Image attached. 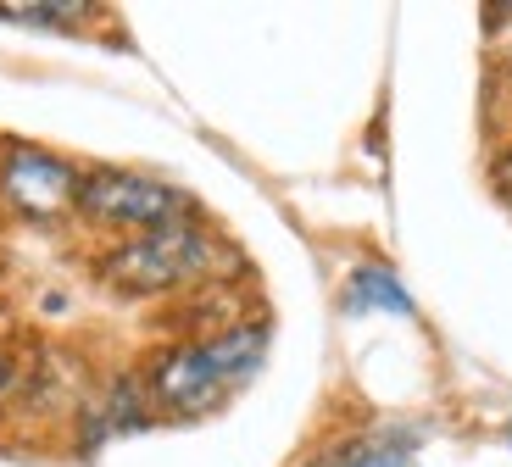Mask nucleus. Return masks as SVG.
<instances>
[{"label": "nucleus", "mask_w": 512, "mask_h": 467, "mask_svg": "<svg viewBox=\"0 0 512 467\" xmlns=\"http://www.w3.org/2000/svg\"><path fill=\"white\" fill-rule=\"evenodd\" d=\"M184 195L167 190V184H151L140 173H90L78 178V212L95 217V223H112V228H167V223H184Z\"/></svg>", "instance_id": "obj_3"}, {"label": "nucleus", "mask_w": 512, "mask_h": 467, "mask_svg": "<svg viewBox=\"0 0 512 467\" xmlns=\"http://www.w3.org/2000/svg\"><path fill=\"white\" fill-rule=\"evenodd\" d=\"M262 329H229L218 340L206 345H184V351H167L156 362V379H151V395L167 406V412H206V406H218L234 384L262 362Z\"/></svg>", "instance_id": "obj_1"}, {"label": "nucleus", "mask_w": 512, "mask_h": 467, "mask_svg": "<svg viewBox=\"0 0 512 467\" xmlns=\"http://www.w3.org/2000/svg\"><path fill=\"white\" fill-rule=\"evenodd\" d=\"M17 373H12V362H6V356H0V395H6V384H12Z\"/></svg>", "instance_id": "obj_9"}, {"label": "nucleus", "mask_w": 512, "mask_h": 467, "mask_svg": "<svg viewBox=\"0 0 512 467\" xmlns=\"http://www.w3.org/2000/svg\"><path fill=\"white\" fill-rule=\"evenodd\" d=\"M496 184H501V195H512V145L501 151V167H496Z\"/></svg>", "instance_id": "obj_8"}, {"label": "nucleus", "mask_w": 512, "mask_h": 467, "mask_svg": "<svg viewBox=\"0 0 512 467\" xmlns=\"http://www.w3.org/2000/svg\"><path fill=\"white\" fill-rule=\"evenodd\" d=\"M351 306H384V312H407V295L390 273H357L351 278Z\"/></svg>", "instance_id": "obj_6"}, {"label": "nucleus", "mask_w": 512, "mask_h": 467, "mask_svg": "<svg viewBox=\"0 0 512 467\" xmlns=\"http://www.w3.org/2000/svg\"><path fill=\"white\" fill-rule=\"evenodd\" d=\"M412 445H418L412 429H373V434H362L357 445H346V451L334 456V462H323V467H407Z\"/></svg>", "instance_id": "obj_5"}, {"label": "nucleus", "mask_w": 512, "mask_h": 467, "mask_svg": "<svg viewBox=\"0 0 512 467\" xmlns=\"http://www.w3.org/2000/svg\"><path fill=\"white\" fill-rule=\"evenodd\" d=\"M0 17H23V23H67V17H84L78 6H0Z\"/></svg>", "instance_id": "obj_7"}, {"label": "nucleus", "mask_w": 512, "mask_h": 467, "mask_svg": "<svg viewBox=\"0 0 512 467\" xmlns=\"http://www.w3.org/2000/svg\"><path fill=\"white\" fill-rule=\"evenodd\" d=\"M212 262H218V245L206 234H195L190 223H167V228L140 234V240L117 245L106 256V278L128 295H162V290H179V284L201 278Z\"/></svg>", "instance_id": "obj_2"}, {"label": "nucleus", "mask_w": 512, "mask_h": 467, "mask_svg": "<svg viewBox=\"0 0 512 467\" xmlns=\"http://www.w3.org/2000/svg\"><path fill=\"white\" fill-rule=\"evenodd\" d=\"M0 195L23 217H62L78 206V173L45 151H12L0 167Z\"/></svg>", "instance_id": "obj_4"}]
</instances>
